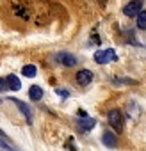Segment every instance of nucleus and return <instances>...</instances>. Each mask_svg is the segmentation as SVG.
<instances>
[{
	"instance_id": "20e7f679",
	"label": "nucleus",
	"mask_w": 146,
	"mask_h": 151,
	"mask_svg": "<svg viewBox=\"0 0 146 151\" xmlns=\"http://www.w3.org/2000/svg\"><path fill=\"white\" fill-rule=\"evenodd\" d=\"M9 100H11V101L18 107V110H20V112H22V116L27 119V123H29V124H32V110H30V107H29L27 103H23L22 100L14 98V96H13V98H9Z\"/></svg>"
},
{
	"instance_id": "dca6fc26",
	"label": "nucleus",
	"mask_w": 146,
	"mask_h": 151,
	"mask_svg": "<svg viewBox=\"0 0 146 151\" xmlns=\"http://www.w3.org/2000/svg\"><path fill=\"white\" fill-rule=\"evenodd\" d=\"M79 117H87V114H86V110H79Z\"/></svg>"
},
{
	"instance_id": "423d86ee",
	"label": "nucleus",
	"mask_w": 146,
	"mask_h": 151,
	"mask_svg": "<svg viewBox=\"0 0 146 151\" xmlns=\"http://www.w3.org/2000/svg\"><path fill=\"white\" fill-rule=\"evenodd\" d=\"M75 80H77L79 86H89V84L93 82V71H89V69H80V71H77Z\"/></svg>"
},
{
	"instance_id": "9d476101",
	"label": "nucleus",
	"mask_w": 146,
	"mask_h": 151,
	"mask_svg": "<svg viewBox=\"0 0 146 151\" xmlns=\"http://www.w3.org/2000/svg\"><path fill=\"white\" fill-rule=\"evenodd\" d=\"M29 98L34 100V101L41 100V98H43V89H41L39 86H30V89H29Z\"/></svg>"
},
{
	"instance_id": "4468645a",
	"label": "nucleus",
	"mask_w": 146,
	"mask_h": 151,
	"mask_svg": "<svg viewBox=\"0 0 146 151\" xmlns=\"http://www.w3.org/2000/svg\"><path fill=\"white\" fill-rule=\"evenodd\" d=\"M7 78H0V91H7Z\"/></svg>"
},
{
	"instance_id": "0eeeda50",
	"label": "nucleus",
	"mask_w": 146,
	"mask_h": 151,
	"mask_svg": "<svg viewBox=\"0 0 146 151\" xmlns=\"http://www.w3.org/2000/svg\"><path fill=\"white\" fill-rule=\"evenodd\" d=\"M0 151H20L14 144H13V140L0 130Z\"/></svg>"
},
{
	"instance_id": "1a4fd4ad",
	"label": "nucleus",
	"mask_w": 146,
	"mask_h": 151,
	"mask_svg": "<svg viewBox=\"0 0 146 151\" xmlns=\"http://www.w3.org/2000/svg\"><path fill=\"white\" fill-rule=\"evenodd\" d=\"M91 128H95V119H91L89 116L79 119V130H82V132H89Z\"/></svg>"
},
{
	"instance_id": "9b49d317",
	"label": "nucleus",
	"mask_w": 146,
	"mask_h": 151,
	"mask_svg": "<svg viewBox=\"0 0 146 151\" xmlns=\"http://www.w3.org/2000/svg\"><path fill=\"white\" fill-rule=\"evenodd\" d=\"M7 87L13 89V91H20L22 82H20V78L16 77V75H9V77H7Z\"/></svg>"
},
{
	"instance_id": "f8f14e48",
	"label": "nucleus",
	"mask_w": 146,
	"mask_h": 151,
	"mask_svg": "<svg viewBox=\"0 0 146 151\" xmlns=\"http://www.w3.org/2000/svg\"><path fill=\"white\" fill-rule=\"evenodd\" d=\"M22 73H23V77L34 78V77H36V73H38V68H36V66H32V64H27V66H23Z\"/></svg>"
},
{
	"instance_id": "39448f33",
	"label": "nucleus",
	"mask_w": 146,
	"mask_h": 151,
	"mask_svg": "<svg viewBox=\"0 0 146 151\" xmlns=\"http://www.w3.org/2000/svg\"><path fill=\"white\" fill-rule=\"evenodd\" d=\"M142 9V0H130V2L123 7V14L125 16H137V13Z\"/></svg>"
},
{
	"instance_id": "7ed1b4c3",
	"label": "nucleus",
	"mask_w": 146,
	"mask_h": 151,
	"mask_svg": "<svg viewBox=\"0 0 146 151\" xmlns=\"http://www.w3.org/2000/svg\"><path fill=\"white\" fill-rule=\"evenodd\" d=\"M53 59H55L59 64L66 66V68H73V66L77 64V57L73 55V53H68V52H61V53H57Z\"/></svg>"
},
{
	"instance_id": "f3484780",
	"label": "nucleus",
	"mask_w": 146,
	"mask_h": 151,
	"mask_svg": "<svg viewBox=\"0 0 146 151\" xmlns=\"http://www.w3.org/2000/svg\"><path fill=\"white\" fill-rule=\"evenodd\" d=\"M98 2H102V4H103V2H105V0H98Z\"/></svg>"
},
{
	"instance_id": "2eb2a0df",
	"label": "nucleus",
	"mask_w": 146,
	"mask_h": 151,
	"mask_svg": "<svg viewBox=\"0 0 146 151\" xmlns=\"http://www.w3.org/2000/svg\"><path fill=\"white\" fill-rule=\"evenodd\" d=\"M55 93H57L61 98H68V96H69V91H66V89H57Z\"/></svg>"
},
{
	"instance_id": "f257e3e1",
	"label": "nucleus",
	"mask_w": 146,
	"mask_h": 151,
	"mask_svg": "<svg viewBox=\"0 0 146 151\" xmlns=\"http://www.w3.org/2000/svg\"><path fill=\"white\" fill-rule=\"evenodd\" d=\"M107 121H109V124H111V128H114V132H118V133H121L123 132V128H125V121H123V114L119 112V110H109V114H107Z\"/></svg>"
},
{
	"instance_id": "ddd939ff",
	"label": "nucleus",
	"mask_w": 146,
	"mask_h": 151,
	"mask_svg": "<svg viewBox=\"0 0 146 151\" xmlns=\"http://www.w3.org/2000/svg\"><path fill=\"white\" fill-rule=\"evenodd\" d=\"M137 27L141 30H146V11H142V9L137 13Z\"/></svg>"
},
{
	"instance_id": "6e6552de",
	"label": "nucleus",
	"mask_w": 146,
	"mask_h": 151,
	"mask_svg": "<svg viewBox=\"0 0 146 151\" xmlns=\"http://www.w3.org/2000/svg\"><path fill=\"white\" fill-rule=\"evenodd\" d=\"M102 142L107 146V147H116L118 146V139H116V135L112 133V132H103L102 133Z\"/></svg>"
},
{
	"instance_id": "f03ea898",
	"label": "nucleus",
	"mask_w": 146,
	"mask_h": 151,
	"mask_svg": "<svg viewBox=\"0 0 146 151\" xmlns=\"http://www.w3.org/2000/svg\"><path fill=\"white\" fill-rule=\"evenodd\" d=\"M114 60H118V53L112 50V48H107V50H100V52H96L95 53V62H98V64H109V62H114Z\"/></svg>"
},
{
	"instance_id": "a211bd4d",
	"label": "nucleus",
	"mask_w": 146,
	"mask_h": 151,
	"mask_svg": "<svg viewBox=\"0 0 146 151\" xmlns=\"http://www.w3.org/2000/svg\"><path fill=\"white\" fill-rule=\"evenodd\" d=\"M0 101H2V100H0Z\"/></svg>"
}]
</instances>
